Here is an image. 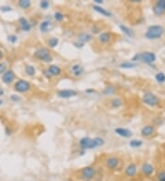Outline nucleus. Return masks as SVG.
Masks as SVG:
<instances>
[{
	"instance_id": "1",
	"label": "nucleus",
	"mask_w": 165,
	"mask_h": 181,
	"mask_svg": "<svg viewBox=\"0 0 165 181\" xmlns=\"http://www.w3.org/2000/svg\"><path fill=\"white\" fill-rule=\"evenodd\" d=\"M105 143L104 139L100 137H95L94 139L89 137H84L80 140V145L82 149H93L97 147H101Z\"/></svg>"
},
{
	"instance_id": "33",
	"label": "nucleus",
	"mask_w": 165,
	"mask_h": 181,
	"mask_svg": "<svg viewBox=\"0 0 165 181\" xmlns=\"http://www.w3.org/2000/svg\"><path fill=\"white\" fill-rule=\"evenodd\" d=\"M8 41L10 43H16L17 40H18V38H17L16 35H10V36H8Z\"/></svg>"
},
{
	"instance_id": "23",
	"label": "nucleus",
	"mask_w": 165,
	"mask_h": 181,
	"mask_svg": "<svg viewBox=\"0 0 165 181\" xmlns=\"http://www.w3.org/2000/svg\"><path fill=\"white\" fill-rule=\"evenodd\" d=\"M153 12H154L155 15H157V16H162L165 11H164V8H162V6H161L156 4L153 6Z\"/></svg>"
},
{
	"instance_id": "15",
	"label": "nucleus",
	"mask_w": 165,
	"mask_h": 181,
	"mask_svg": "<svg viewBox=\"0 0 165 181\" xmlns=\"http://www.w3.org/2000/svg\"><path fill=\"white\" fill-rule=\"evenodd\" d=\"M125 174L128 177H134L137 174V166L135 164H130L127 166Z\"/></svg>"
},
{
	"instance_id": "7",
	"label": "nucleus",
	"mask_w": 165,
	"mask_h": 181,
	"mask_svg": "<svg viewBox=\"0 0 165 181\" xmlns=\"http://www.w3.org/2000/svg\"><path fill=\"white\" fill-rule=\"evenodd\" d=\"M14 89L18 93H26L28 90H30V82H28L25 80H19L15 84H14Z\"/></svg>"
},
{
	"instance_id": "14",
	"label": "nucleus",
	"mask_w": 165,
	"mask_h": 181,
	"mask_svg": "<svg viewBox=\"0 0 165 181\" xmlns=\"http://www.w3.org/2000/svg\"><path fill=\"white\" fill-rule=\"evenodd\" d=\"M115 132L118 135H120L122 137H125V138L130 137L132 135L131 131H129L128 129H126V128H116V129H115Z\"/></svg>"
},
{
	"instance_id": "28",
	"label": "nucleus",
	"mask_w": 165,
	"mask_h": 181,
	"mask_svg": "<svg viewBox=\"0 0 165 181\" xmlns=\"http://www.w3.org/2000/svg\"><path fill=\"white\" fill-rule=\"evenodd\" d=\"M129 145L130 147H132L134 148H137V147H140L142 145V142L140 140H137V139H134V140H131L129 143Z\"/></svg>"
},
{
	"instance_id": "5",
	"label": "nucleus",
	"mask_w": 165,
	"mask_h": 181,
	"mask_svg": "<svg viewBox=\"0 0 165 181\" xmlns=\"http://www.w3.org/2000/svg\"><path fill=\"white\" fill-rule=\"evenodd\" d=\"M95 175V169L93 166H86L80 170V178L85 180V181H89L92 178H94Z\"/></svg>"
},
{
	"instance_id": "38",
	"label": "nucleus",
	"mask_w": 165,
	"mask_h": 181,
	"mask_svg": "<svg viewBox=\"0 0 165 181\" xmlns=\"http://www.w3.org/2000/svg\"><path fill=\"white\" fill-rule=\"evenodd\" d=\"M1 11H3V12H5V11H11V8H9V6H2Z\"/></svg>"
},
{
	"instance_id": "2",
	"label": "nucleus",
	"mask_w": 165,
	"mask_h": 181,
	"mask_svg": "<svg viewBox=\"0 0 165 181\" xmlns=\"http://www.w3.org/2000/svg\"><path fill=\"white\" fill-rule=\"evenodd\" d=\"M164 33V29L161 26L159 25H153L150 26L147 32L145 33V37L148 39H160Z\"/></svg>"
},
{
	"instance_id": "8",
	"label": "nucleus",
	"mask_w": 165,
	"mask_h": 181,
	"mask_svg": "<svg viewBox=\"0 0 165 181\" xmlns=\"http://www.w3.org/2000/svg\"><path fill=\"white\" fill-rule=\"evenodd\" d=\"M119 164L120 161L116 156H109L106 160V166L110 170H116L119 166Z\"/></svg>"
},
{
	"instance_id": "18",
	"label": "nucleus",
	"mask_w": 165,
	"mask_h": 181,
	"mask_svg": "<svg viewBox=\"0 0 165 181\" xmlns=\"http://www.w3.org/2000/svg\"><path fill=\"white\" fill-rule=\"evenodd\" d=\"M40 30L41 32H43V33H47L48 31H49L51 29V22L49 21V20H45V21L43 22H41L40 23Z\"/></svg>"
},
{
	"instance_id": "17",
	"label": "nucleus",
	"mask_w": 165,
	"mask_h": 181,
	"mask_svg": "<svg viewBox=\"0 0 165 181\" xmlns=\"http://www.w3.org/2000/svg\"><path fill=\"white\" fill-rule=\"evenodd\" d=\"M154 133V127L152 125H146L141 130V135L143 136H149Z\"/></svg>"
},
{
	"instance_id": "22",
	"label": "nucleus",
	"mask_w": 165,
	"mask_h": 181,
	"mask_svg": "<svg viewBox=\"0 0 165 181\" xmlns=\"http://www.w3.org/2000/svg\"><path fill=\"white\" fill-rule=\"evenodd\" d=\"M119 27H120V29H121L124 33H125L128 37H129V38H134L135 33H134V31H133L132 29H130L129 27L124 26V25H120Z\"/></svg>"
},
{
	"instance_id": "19",
	"label": "nucleus",
	"mask_w": 165,
	"mask_h": 181,
	"mask_svg": "<svg viewBox=\"0 0 165 181\" xmlns=\"http://www.w3.org/2000/svg\"><path fill=\"white\" fill-rule=\"evenodd\" d=\"M72 72L74 76H80L84 72V67L79 64H75L72 67Z\"/></svg>"
},
{
	"instance_id": "30",
	"label": "nucleus",
	"mask_w": 165,
	"mask_h": 181,
	"mask_svg": "<svg viewBox=\"0 0 165 181\" xmlns=\"http://www.w3.org/2000/svg\"><path fill=\"white\" fill-rule=\"evenodd\" d=\"M137 64L136 63H133V62H130V61H126V62H123L121 63L120 67L121 68H124V69H129V68H134L136 67Z\"/></svg>"
},
{
	"instance_id": "12",
	"label": "nucleus",
	"mask_w": 165,
	"mask_h": 181,
	"mask_svg": "<svg viewBox=\"0 0 165 181\" xmlns=\"http://www.w3.org/2000/svg\"><path fill=\"white\" fill-rule=\"evenodd\" d=\"M18 22H19V25H20V27H21V29L24 30V31H30V29H31V24L28 21V20L25 18H20L18 19Z\"/></svg>"
},
{
	"instance_id": "16",
	"label": "nucleus",
	"mask_w": 165,
	"mask_h": 181,
	"mask_svg": "<svg viewBox=\"0 0 165 181\" xmlns=\"http://www.w3.org/2000/svg\"><path fill=\"white\" fill-rule=\"evenodd\" d=\"M48 72L51 74V76H59L61 73V69L59 66L56 65H51L48 68Z\"/></svg>"
},
{
	"instance_id": "25",
	"label": "nucleus",
	"mask_w": 165,
	"mask_h": 181,
	"mask_svg": "<svg viewBox=\"0 0 165 181\" xmlns=\"http://www.w3.org/2000/svg\"><path fill=\"white\" fill-rule=\"evenodd\" d=\"M111 105L114 108H118L122 105V101L119 98H114L111 101Z\"/></svg>"
},
{
	"instance_id": "44",
	"label": "nucleus",
	"mask_w": 165,
	"mask_h": 181,
	"mask_svg": "<svg viewBox=\"0 0 165 181\" xmlns=\"http://www.w3.org/2000/svg\"><path fill=\"white\" fill-rule=\"evenodd\" d=\"M164 11H165V5H164Z\"/></svg>"
},
{
	"instance_id": "20",
	"label": "nucleus",
	"mask_w": 165,
	"mask_h": 181,
	"mask_svg": "<svg viewBox=\"0 0 165 181\" xmlns=\"http://www.w3.org/2000/svg\"><path fill=\"white\" fill-rule=\"evenodd\" d=\"M93 8H94L96 12L100 13L101 15H103V16H106V17H111V16H112V14L110 13L109 11H107V10L105 9V8H101V6H99L94 5V6H93Z\"/></svg>"
},
{
	"instance_id": "9",
	"label": "nucleus",
	"mask_w": 165,
	"mask_h": 181,
	"mask_svg": "<svg viewBox=\"0 0 165 181\" xmlns=\"http://www.w3.org/2000/svg\"><path fill=\"white\" fill-rule=\"evenodd\" d=\"M14 80H15V73H14L11 71V69L6 71V72L3 73L2 81H3L4 83H6V84H10L11 82H13Z\"/></svg>"
},
{
	"instance_id": "21",
	"label": "nucleus",
	"mask_w": 165,
	"mask_h": 181,
	"mask_svg": "<svg viewBox=\"0 0 165 181\" xmlns=\"http://www.w3.org/2000/svg\"><path fill=\"white\" fill-rule=\"evenodd\" d=\"M78 39H79V41H81V43L84 44V43L88 42V41H90L92 39V35L88 34V33H82L81 35H79Z\"/></svg>"
},
{
	"instance_id": "31",
	"label": "nucleus",
	"mask_w": 165,
	"mask_h": 181,
	"mask_svg": "<svg viewBox=\"0 0 165 181\" xmlns=\"http://www.w3.org/2000/svg\"><path fill=\"white\" fill-rule=\"evenodd\" d=\"M54 18H55V19L57 20V21H63V18H64V15L61 12H56L54 14Z\"/></svg>"
},
{
	"instance_id": "26",
	"label": "nucleus",
	"mask_w": 165,
	"mask_h": 181,
	"mask_svg": "<svg viewBox=\"0 0 165 181\" xmlns=\"http://www.w3.org/2000/svg\"><path fill=\"white\" fill-rule=\"evenodd\" d=\"M25 71H26V73L30 76H33L35 74V68L31 65H27L25 68Z\"/></svg>"
},
{
	"instance_id": "4",
	"label": "nucleus",
	"mask_w": 165,
	"mask_h": 181,
	"mask_svg": "<svg viewBox=\"0 0 165 181\" xmlns=\"http://www.w3.org/2000/svg\"><path fill=\"white\" fill-rule=\"evenodd\" d=\"M34 57L38 60L44 62H51L52 60V57L50 54V51L46 48H39L34 52Z\"/></svg>"
},
{
	"instance_id": "39",
	"label": "nucleus",
	"mask_w": 165,
	"mask_h": 181,
	"mask_svg": "<svg viewBox=\"0 0 165 181\" xmlns=\"http://www.w3.org/2000/svg\"><path fill=\"white\" fill-rule=\"evenodd\" d=\"M3 57H4V53H3V51L1 50H0V60H2Z\"/></svg>"
},
{
	"instance_id": "27",
	"label": "nucleus",
	"mask_w": 165,
	"mask_h": 181,
	"mask_svg": "<svg viewBox=\"0 0 165 181\" xmlns=\"http://www.w3.org/2000/svg\"><path fill=\"white\" fill-rule=\"evenodd\" d=\"M155 79L158 82L160 83H163L165 81V74L163 72H159L157 73L156 76H155Z\"/></svg>"
},
{
	"instance_id": "29",
	"label": "nucleus",
	"mask_w": 165,
	"mask_h": 181,
	"mask_svg": "<svg viewBox=\"0 0 165 181\" xmlns=\"http://www.w3.org/2000/svg\"><path fill=\"white\" fill-rule=\"evenodd\" d=\"M58 43H59V39L57 38H51L48 40V44H49L51 48H55L58 45Z\"/></svg>"
},
{
	"instance_id": "40",
	"label": "nucleus",
	"mask_w": 165,
	"mask_h": 181,
	"mask_svg": "<svg viewBox=\"0 0 165 181\" xmlns=\"http://www.w3.org/2000/svg\"><path fill=\"white\" fill-rule=\"evenodd\" d=\"M94 2L97 3V4H102V3H103L102 0H94Z\"/></svg>"
},
{
	"instance_id": "35",
	"label": "nucleus",
	"mask_w": 165,
	"mask_h": 181,
	"mask_svg": "<svg viewBox=\"0 0 165 181\" xmlns=\"http://www.w3.org/2000/svg\"><path fill=\"white\" fill-rule=\"evenodd\" d=\"M115 93L114 87H109V88H106L105 90V93L106 94H111V93Z\"/></svg>"
},
{
	"instance_id": "34",
	"label": "nucleus",
	"mask_w": 165,
	"mask_h": 181,
	"mask_svg": "<svg viewBox=\"0 0 165 181\" xmlns=\"http://www.w3.org/2000/svg\"><path fill=\"white\" fill-rule=\"evenodd\" d=\"M49 5H50V4H49V2L47 1V0H43V1L40 2V8H43V9H46V8H48Z\"/></svg>"
},
{
	"instance_id": "6",
	"label": "nucleus",
	"mask_w": 165,
	"mask_h": 181,
	"mask_svg": "<svg viewBox=\"0 0 165 181\" xmlns=\"http://www.w3.org/2000/svg\"><path fill=\"white\" fill-rule=\"evenodd\" d=\"M143 102L149 106H156L160 103L159 98L153 93H146L143 96Z\"/></svg>"
},
{
	"instance_id": "11",
	"label": "nucleus",
	"mask_w": 165,
	"mask_h": 181,
	"mask_svg": "<svg viewBox=\"0 0 165 181\" xmlns=\"http://www.w3.org/2000/svg\"><path fill=\"white\" fill-rule=\"evenodd\" d=\"M113 37H112V34L110 32H103L101 34H99L98 36V40L99 42L102 43V44H108L111 42Z\"/></svg>"
},
{
	"instance_id": "43",
	"label": "nucleus",
	"mask_w": 165,
	"mask_h": 181,
	"mask_svg": "<svg viewBox=\"0 0 165 181\" xmlns=\"http://www.w3.org/2000/svg\"><path fill=\"white\" fill-rule=\"evenodd\" d=\"M2 102H2V100H0V105H1V104H2Z\"/></svg>"
},
{
	"instance_id": "13",
	"label": "nucleus",
	"mask_w": 165,
	"mask_h": 181,
	"mask_svg": "<svg viewBox=\"0 0 165 181\" xmlns=\"http://www.w3.org/2000/svg\"><path fill=\"white\" fill-rule=\"evenodd\" d=\"M141 171H142V173L144 174V175L149 177V176H150L151 174L153 173L154 168H153L152 165H150V164H149V163H145V164H143V166H142Z\"/></svg>"
},
{
	"instance_id": "3",
	"label": "nucleus",
	"mask_w": 165,
	"mask_h": 181,
	"mask_svg": "<svg viewBox=\"0 0 165 181\" xmlns=\"http://www.w3.org/2000/svg\"><path fill=\"white\" fill-rule=\"evenodd\" d=\"M133 61H137V60H141L144 63L147 64H150L154 62L156 60V55L153 52L150 51H146L143 53H140V54H136L135 56L132 58Z\"/></svg>"
},
{
	"instance_id": "37",
	"label": "nucleus",
	"mask_w": 165,
	"mask_h": 181,
	"mask_svg": "<svg viewBox=\"0 0 165 181\" xmlns=\"http://www.w3.org/2000/svg\"><path fill=\"white\" fill-rule=\"evenodd\" d=\"M11 100L14 101V102H18V101H19V97L17 96V95H12L11 96Z\"/></svg>"
},
{
	"instance_id": "36",
	"label": "nucleus",
	"mask_w": 165,
	"mask_h": 181,
	"mask_svg": "<svg viewBox=\"0 0 165 181\" xmlns=\"http://www.w3.org/2000/svg\"><path fill=\"white\" fill-rule=\"evenodd\" d=\"M159 181H165V172H161L159 175Z\"/></svg>"
},
{
	"instance_id": "10",
	"label": "nucleus",
	"mask_w": 165,
	"mask_h": 181,
	"mask_svg": "<svg viewBox=\"0 0 165 181\" xmlns=\"http://www.w3.org/2000/svg\"><path fill=\"white\" fill-rule=\"evenodd\" d=\"M77 92L74 90H61L58 92V96L61 98H71V97L76 96Z\"/></svg>"
},
{
	"instance_id": "41",
	"label": "nucleus",
	"mask_w": 165,
	"mask_h": 181,
	"mask_svg": "<svg viewBox=\"0 0 165 181\" xmlns=\"http://www.w3.org/2000/svg\"><path fill=\"white\" fill-rule=\"evenodd\" d=\"M86 93H94V90H87Z\"/></svg>"
},
{
	"instance_id": "24",
	"label": "nucleus",
	"mask_w": 165,
	"mask_h": 181,
	"mask_svg": "<svg viewBox=\"0 0 165 181\" xmlns=\"http://www.w3.org/2000/svg\"><path fill=\"white\" fill-rule=\"evenodd\" d=\"M18 6L23 9H27L30 6V1H29V0H19Z\"/></svg>"
},
{
	"instance_id": "42",
	"label": "nucleus",
	"mask_w": 165,
	"mask_h": 181,
	"mask_svg": "<svg viewBox=\"0 0 165 181\" xmlns=\"http://www.w3.org/2000/svg\"><path fill=\"white\" fill-rule=\"evenodd\" d=\"M3 93H4L3 90H2L1 88H0V96H1V95H3Z\"/></svg>"
},
{
	"instance_id": "32",
	"label": "nucleus",
	"mask_w": 165,
	"mask_h": 181,
	"mask_svg": "<svg viewBox=\"0 0 165 181\" xmlns=\"http://www.w3.org/2000/svg\"><path fill=\"white\" fill-rule=\"evenodd\" d=\"M6 67H8V64H6V62H0V74L6 72Z\"/></svg>"
}]
</instances>
